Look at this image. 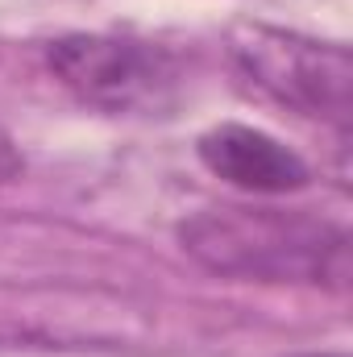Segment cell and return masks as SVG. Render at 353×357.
<instances>
[{
	"label": "cell",
	"mask_w": 353,
	"mask_h": 357,
	"mask_svg": "<svg viewBox=\"0 0 353 357\" xmlns=\"http://www.w3.org/2000/svg\"><path fill=\"white\" fill-rule=\"evenodd\" d=\"M179 245L204 270L246 282H312L341 291L350 282L345 229L283 208H204L179 225Z\"/></svg>",
	"instance_id": "6da1fadb"
},
{
	"label": "cell",
	"mask_w": 353,
	"mask_h": 357,
	"mask_svg": "<svg viewBox=\"0 0 353 357\" xmlns=\"http://www.w3.org/2000/svg\"><path fill=\"white\" fill-rule=\"evenodd\" d=\"M46 67L80 104L108 116L167 112L183 88L171 50L117 33H63L46 46Z\"/></svg>",
	"instance_id": "7a4b0ae2"
},
{
	"label": "cell",
	"mask_w": 353,
	"mask_h": 357,
	"mask_svg": "<svg viewBox=\"0 0 353 357\" xmlns=\"http://www.w3.org/2000/svg\"><path fill=\"white\" fill-rule=\"evenodd\" d=\"M233 59L278 104L337 125L350 121L353 63L345 46L312 42L303 33H287L270 25H250L233 38Z\"/></svg>",
	"instance_id": "3957f363"
},
{
	"label": "cell",
	"mask_w": 353,
	"mask_h": 357,
	"mask_svg": "<svg viewBox=\"0 0 353 357\" xmlns=\"http://www.w3.org/2000/svg\"><path fill=\"white\" fill-rule=\"evenodd\" d=\"M200 162L246 195H291L312 183L308 162L266 129L225 121L195 142Z\"/></svg>",
	"instance_id": "277c9868"
},
{
	"label": "cell",
	"mask_w": 353,
	"mask_h": 357,
	"mask_svg": "<svg viewBox=\"0 0 353 357\" xmlns=\"http://www.w3.org/2000/svg\"><path fill=\"white\" fill-rule=\"evenodd\" d=\"M21 171H25V162H21V154H17L13 137L0 129V187L13 183V178H21Z\"/></svg>",
	"instance_id": "5b68a950"
},
{
	"label": "cell",
	"mask_w": 353,
	"mask_h": 357,
	"mask_svg": "<svg viewBox=\"0 0 353 357\" xmlns=\"http://www.w3.org/2000/svg\"><path fill=\"white\" fill-rule=\"evenodd\" d=\"M312 357H341V354H312Z\"/></svg>",
	"instance_id": "8992f818"
}]
</instances>
